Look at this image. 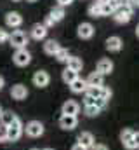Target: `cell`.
I'll return each instance as SVG.
<instances>
[{"mask_svg":"<svg viewBox=\"0 0 139 150\" xmlns=\"http://www.w3.org/2000/svg\"><path fill=\"white\" fill-rule=\"evenodd\" d=\"M9 44L16 49H26V44H28V35L21 30H16L9 35Z\"/></svg>","mask_w":139,"mask_h":150,"instance_id":"obj_1","label":"cell"},{"mask_svg":"<svg viewBox=\"0 0 139 150\" xmlns=\"http://www.w3.org/2000/svg\"><path fill=\"white\" fill-rule=\"evenodd\" d=\"M23 122L19 120V119H16L11 126H7V140H11V142H16V140H19L21 138V134H23Z\"/></svg>","mask_w":139,"mask_h":150,"instance_id":"obj_2","label":"cell"},{"mask_svg":"<svg viewBox=\"0 0 139 150\" xmlns=\"http://www.w3.org/2000/svg\"><path fill=\"white\" fill-rule=\"evenodd\" d=\"M23 131H26V134L32 138H38L44 134V124L40 120H30L26 124V127H23Z\"/></svg>","mask_w":139,"mask_h":150,"instance_id":"obj_3","label":"cell"},{"mask_svg":"<svg viewBox=\"0 0 139 150\" xmlns=\"http://www.w3.org/2000/svg\"><path fill=\"white\" fill-rule=\"evenodd\" d=\"M12 61H14V65H18V67H26V65H30V61H32V54H30L26 49H16V52H14V56H12Z\"/></svg>","mask_w":139,"mask_h":150,"instance_id":"obj_4","label":"cell"},{"mask_svg":"<svg viewBox=\"0 0 139 150\" xmlns=\"http://www.w3.org/2000/svg\"><path fill=\"white\" fill-rule=\"evenodd\" d=\"M5 25H7L9 28H19V26L23 25V16H21L19 12H16V11H11V12H7V16H5Z\"/></svg>","mask_w":139,"mask_h":150,"instance_id":"obj_5","label":"cell"},{"mask_svg":"<svg viewBox=\"0 0 139 150\" xmlns=\"http://www.w3.org/2000/svg\"><path fill=\"white\" fill-rule=\"evenodd\" d=\"M49 82H51V75L47 74L45 70H38V72H35L33 84L37 86V87H45V86H49Z\"/></svg>","mask_w":139,"mask_h":150,"instance_id":"obj_6","label":"cell"},{"mask_svg":"<svg viewBox=\"0 0 139 150\" xmlns=\"http://www.w3.org/2000/svg\"><path fill=\"white\" fill-rule=\"evenodd\" d=\"M96 72L98 74L104 75H110L113 72V61L111 59H108V58H103V59H99L98 61V67H96Z\"/></svg>","mask_w":139,"mask_h":150,"instance_id":"obj_7","label":"cell"},{"mask_svg":"<svg viewBox=\"0 0 139 150\" xmlns=\"http://www.w3.org/2000/svg\"><path fill=\"white\" fill-rule=\"evenodd\" d=\"M77 124H78V120H77L75 115H61V117H59V126H61L63 129H66V131L75 129Z\"/></svg>","mask_w":139,"mask_h":150,"instance_id":"obj_8","label":"cell"},{"mask_svg":"<svg viewBox=\"0 0 139 150\" xmlns=\"http://www.w3.org/2000/svg\"><path fill=\"white\" fill-rule=\"evenodd\" d=\"M11 96L14 98V100H26V96H28V89H26V86H23V84H16V86H12V89H11Z\"/></svg>","mask_w":139,"mask_h":150,"instance_id":"obj_9","label":"cell"},{"mask_svg":"<svg viewBox=\"0 0 139 150\" xmlns=\"http://www.w3.org/2000/svg\"><path fill=\"white\" fill-rule=\"evenodd\" d=\"M77 33H78V37H80V38L87 40V38H91L92 35H94V26H92L91 23H80V25H78Z\"/></svg>","mask_w":139,"mask_h":150,"instance_id":"obj_10","label":"cell"},{"mask_svg":"<svg viewBox=\"0 0 139 150\" xmlns=\"http://www.w3.org/2000/svg\"><path fill=\"white\" fill-rule=\"evenodd\" d=\"M120 140H122V143H124V147H125V149H129V150L136 149V145H134V131H131V129L122 131Z\"/></svg>","mask_w":139,"mask_h":150,"instance_id":"obj_11","label":"cell"},{"mask_svg":"<svg viewBox=\"0 0 139 150\" xmlns=\"http://www.w3.org/2000/svg\"><path fill=\"white\" fill-rule=\"evenodd\" d=\"M80 112V105L75 101V100H68V101H65V105H63V115H78Z\"/></svg>","mask_w":139,"mask_h":150,"instance_id":"obj_12","label":"cell"},{"mask_svg":"<svg viewBox=\"0 0 139 150\" xmlns=\"http://www.w3.org/2000/svg\"><path fill=\"white\" fill-rule=\"evenodd\" d=\"M85 82H87L89 87H101V86H104V77L101 74H98V72H92L85 79Z\"/></svg>","mask_w":139,"mask_h":150,"instance_id":"obj_13","label":"cell"},{"mask_svg":"<svg viewBox=\"0 0 139 150\" xmlns=\"http://www.w3.org/2000/svg\"><path fill=\"white\" fill-rule=\"evenodd\" d=\"M122 45H124L122 38L117 37V35H113V37H110L108 40H106V49H108V51L117 52V51H120V49H122Z\"/></svg>","mask_w":139,"mask_h":150,"instance_id":"obj_14","label":"cell"},{"mask_svg":"<svg viewBox=\"0 0 139 150\" xmlns=\"http://www.w3.org/2000/svg\"><path fill=\"white\" fill-rule=\"evenodd\" d=\"M78 143H80L82 147H85V149H91V147L94 145V136H92V133H87V131L80 133V134H78Z\"/></svg>","mask_w":139,"mask_h":150,"instance_id":"obj_15","label":"cell"},{"mask_svg":"<svg viewBox=\"0 0 139 150\" xmlns=\"http://www.w3.org/2000/svg\"><path fill=\"white\" fill-rule=\"evenodd\" d=\"M70 87H71V91H73V93H85L89 86H87L85 79H80V77H78V79H75V80L70 84Z\"/></svg>","mask_w":139,"mask_h":150,"instance_id":"obj_16","label":"cell"},{"mask_svg":"<svg viewBox=\"0 0 139 150\" xmlns=\"http://www.w3.org/2000/svg\"><path fill=\"white\" fill-rule=\"evenodd\" d=\"M66 68H70V70H73V72H80L82 70V67H84V63H82V58H78V56H70L68 61H66Z\"/></svg>","mask_w":139,"mask_h":150,"instance_id":"obj_17","label":"cell"},{"mask_svg":"<svg viewBox=\"0 0 139 150\" xmlns=\"http://www.w3.org/2000/svg\"><path fill=\"white\" fill-rule=\"evenodd\" d=\"M45 35H47V28H45L44 25L37 23V25L32 26V37H33L35 40H42V38H45Z\"/></svg>","mask_w":139,"mask_h":150,"instance_id":"obj_18","label":"cell"},{"mask_svg":"<svg viewBox=\"0 0 139 150\" xmlns=\"http://www.w3.org/2000/svg\"><path fill=\"white\" fill-rule=\"evenodd\" d=\"M59 42H56V40H47L45 44H44V52L45 54H49V56H54L58 51H59Z\"/></svg>","mask_w":139,"mask_h":150,"instance_id":"obj_19","label":"cell"},{"mask_svg":"<svg viewBox=\"0 0 139 150\" xmlns=\"http://www.w3.org/2000/svg\"><path fill=\"white\" fill-rule=\"evenodd\" d=\"M16 119H18V117H16V113H12L11 110H7V112H2V115H0V124L7 127V126H11Z\"/></svg>","mask_w":139,"mask_h":150,"instance_id":"obj_20","label":"cell"},{"mask_svg":"<svg viewBox=\"0 0 139 150\" xmlns=\"http://www.w3.org/2000/svg\"><path fill=\"white\" fill-rule=\"evenodd\" d=\"M49 16L54 19V23H58V21L65 19V7H61V5L52 7V11H51V14H49Z\"/></svg>","mask_w":139,"mask_h":150,"instance_id":"obj_21","label":"cell"},{"mask_svg":"<svg viewBox=\"0 0 139 150\" xmlns=\"http://www.w3.org/2000/svg\"><path fill=\"white\" fill-rule=\"evenodd\" d=\"M131 18L132 16H129L127 12H124V11H115V14H113V19L117 21V23H120V25H124V23H129L131 21Z\"/></svg>","mask_w":139,"mask_h":150,"instance_id":"obj_22","label":"cell"},{"mask_svg":"<svg viewBox=\"0 0 139 150\" xmlns=\"http://www.w3.org/2000/svg\"><path fill=\"white\" fill-rule=\"evenodd\" d=\"M61 77H63V82H66V84H71L75 79H78V74L77 72H73V70H70V68H65L63 70V74H61Z\"/></svg>","mask_w":139,"mask_h":150,"instance_id":"obj_23","label":"cell"},{"mask_svg":"<svg viewBox=\"0 0 139 150\" xmlns=\"http://www.w3.org/2000/svg\"><path fill=\"white\" fill-rule=\"evenodd\" d=\"M54 58H56L59 63H66V61H68V58H70L68 49H65V47H59V51L54 54Z\"/></svg>","mask_w":139,"mask_h":150,"instance_id":"obj_24","label":"cell"},{"mask_svg":"<svg viewBox=\"0 0 139 150\" xmlns=\"http://www.w3.org/2000/svg\"><path fill=\"white\" fill-rule=\"evenodd\" d=\"M89 16L99 18V16H101V4H98V2L91 4V5H89Z\"/></svg>","mask_w":139,"mask_h":150,"instance_id":"obj_25","label":"cell"},{"mask_svg":"<svg viewBox=\"0 0 139 150\" xmlns=\"http://www.w3.org/2000/svg\"><path fill=\"white\" fill-rule=\"evenodd\" d=\"M115 14V9L110 5V2L101 4V16H113Z\"/></svg>","mask_w":139,"mask_h":150,"instance_id":"obj_26","label":"cell"},{"mask_svg":"<svg viewBox=\"0 0 139 150\" xmlns=\"http://www.w3.org/2000/svg\"><path fill=\"white\" fill-rule=\"evenodd\" d=\"M101 87H103V86H101ZM101 87H87L85 93H87L89 96H92V98H99V96H101Z\"/></svg>","mask_w":139,"mask_h":150,"instance_id":"obj_27","label":"cell"},{"mask_svg":"<svg viewBox=\"0 0 139 150\" xmlns=\"http://www.w3.org/2000/svg\"><path fill=\"white\" fill-rule=\"evenodd\" d=\"M99 98H101V100H104V101H108V100L111 98V91H110L106 86H103V87H101V96H99Z\"/></svg>","mask_w":139,"mask_h":150,"instance_id":"obj_28","label":"cell"},{"mask_svg":"<svg viewBox=\"0 0 139 150\" xmlns=\"http://www.w3.org/2000/svg\"><path fill=\"white\" fill-rule=\"evenodd\" d=\"M101 112L98 107H85V113L87 115H91V117H94V115H98V113Z\"/></svg>","mask_w":139,"mask_h":150,"instance_id":"obj_29","label":"cell"},{"mask_svg":"<svg viewBox=\"0 0 139 150\" xmlns=\"http://www.w3.org/2000/svg\"><path fill=\"white\" fill-rule=\"evenodd\" d=\"M0 142H7V127L0 124Z\"/></svg>","mask_w":139,"mask_h":150,"instance_id":"obj_30","label":"cell"},{"mask_svg":"<svg viewBox=\"0 0 139 150\" xmlns=\"http://www.w3.org/2000/svg\"><path fill=\"white\" fill-rule=\"evenodd\" d=\"M7 40H9V33H7V30L0 28V44H2V42H7Z\"/></svg>","mask_w":139,"mask_h":150,"instance_id":"obj_31","label":"cell"},{"mask_svg":"<svg viewBox=\"0 0 139 150\" xmlns=\"http://www.w3.org/2000/svg\"><path fill=\"white\" fill-rule=\"evenodd\" d=\"M54 25H56V23H54V19H52L51 16H47V18L44 19V26H45V28H49V26H54Z\"/></svg>","mask_w":139,"mask_h":150,"instance_id":"obj_32","label":"cell"},{"mask_svg":"<svg viewBox=\"0 0 139 150\" xmlns=\"http://www.w3.org/2000/svg\"><path fill=\"white\" fill-rule=\"evenodd\" d=\"M91 150H108V147L103 145V143H94V145L91 147Z\"/></svg>","mask_w":139,"mask_h":150,"instance_id":"obj_33","label":"cell"},{"mask_svg":"<svg viewBox=\"0 0 139 150\" xmlns=\"http://www.w3.org/2000/svg\"><path fill=\"white\" fill-rule=\"evenodd\" d=\"M58 4H59L61 7H66V5H71V4H73V0H58Z\"/></svg>","mask_w":139,"mask_h":150,"instance_id":"obj_34","label":"cell"},{"mask_svg":"<svg viewBox=\"0 0 139 150\" xmlns=\"http://www.w3.org/2000/svg\"><path fill=\"white\" fill-rule=\"evenodd\" d=\"M134 145L136 149H139V133H134Z\"/></svg>","mask_w":139,"mask_h":150,"instance_id":"obj_35","label":"cell"},{"mask_svg":"<svg viewBox=\"0 0 139 150\" xmlns=\"http://www.w3.org/2000/svg\"><path fill=\"white\" fill-rule=\"evenodd\" d=\"M71 150H87V149H85V147H82L80 143H77V145H73V147H71Z\"/></svg>","mask_w":139,"mask_h":150,"instance_id":"obj_36","label":"cell"},{"mask_svg":"<svg viewBox=\"0 0 139 150\" xmlns=\"http://www.w3.org/2000/svg\"><path fill=\"white\" fill-rule=\"evenodd\" d=\"M4 86H5V80H4V77H2V75H0V91H2V89H4Z\"/></svg>","mask_w":139,"mask_h":150,"instance_id":"obj_37","label":"cell"},{"mask_svg":"<svg viewBox=\"0 0 139 150\" xmlns=\"http://www.w3.org/2000/svg\"><path fill=\"white\" fill-rule=\"evenodd\" d=\"M129 2H131L134 7H139V0H129Z\"/></svg>","mask_w":139,"mask_h":150,"instance_id":"obj_38","label":"cell"},{"mask_svg":"<svg viewBox=\"0 0 139 150\" xmlns=\"http://www.w3.org/2000/svg\"><path fill=\"white\" fill-rule=\"evenodd\" d=\"M98 4H106V2H110V0H96Z\"/></svg>","mask_w":139,"mask_h":150,"instance_id":"obj_39","label":"cell"},{"mask_svg":"<svg viewBox=\"0 0 139 150\" xmlns=\"http://www.w3.org/2000/svg\"><path fill=\"white\" fill-rule=\"evenodd\" d=\"M136 35H138V37H139V25H138V26H136Z\"/></svg>","mask_w":139,"mask_h":150,"instance_id":"obj_40","label":"cell"},{"mask_svg":"<svg viewBox=\"0 0 139 150\" xmlns=\"http://www.w3.org/2000/svg\"><path fill=\"white\" fill-rule=\"evenodd\" d=\"M26 2H37V0H26Z\"/></svg>","mask_w":139,"mask_h":150,"instance_id":"obj_41","label":"cell"},{"mask_svg":"<svg viewBox=\"0 0 139 150\" xmlns=\"http://www.w3.org/2000/svg\"><path fill=\"white\" fill-rule=\"evenodd\" d=\"M2 112H4V110H2V107H0V115H2Z\"/></svg>","mask_w":139,"mask_h":150,"instance_id":"obj_42","label":"cell"},{"mask_svg":"<svg viewBox=\"0 0 139 150\" xmlns=\"http://www.w3.org/2000/svg\"><path fill=\"white\" fill-rule=\"evenodd\" d=\"M30 150H40V149H30Z\"/></svg>","mask_w":139,"mask_h":150,"instance_id":"obj_43","label":"cell"},{"mask_svg":"<svg viewBox=\"0 0 139 150\" xmlns=\"http://www.w3.org/2000/svg\"><path fill=\"white\" fill-rule=\"evenodd\" d=\"M44 150H52V149H44Z\"/></svg>","mask_w":139,"mask_h":150,"instance_id":"obj_44","label":"cell"},{"mask_svg":"<svg viewBox=\"0 0 139 150\" xmlns=\"http://www.w3.org/2000/svg\"><path fill=\"white\" fill-rule=\"evenodd\" d=\"M12 2H19V0H12Z\"/></svg>","mask_w":139,"mask_h":150,"instance_id":"obj_45","label":"cell"}]
</instances>
